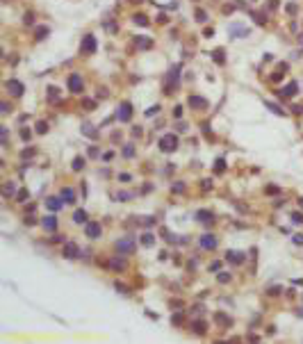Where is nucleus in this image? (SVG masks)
<instances>
[{
    "label": "nucleus",
    "instance_id": "nucleus-41",
    "mask_svg": "<svg viewBox=\"0 0 303 344\" xmlns=\"http://www.w3.org/2000/svg\"><path fill=\"white\" fill-rule=\"evenodd\" d=\"M182 189H185V185H182V182H176V185H173V191H176V194H180Z\"/></svg>",
    "mask_w": 303,
    "mask_h": 344
},
{
    "label": "nucleus",
    "instance_id": "nucleus-39",
    "mask_svg": "<svg viewBox=\"0 0 303 344\" xmlns=\"http://www.w3.org/2000/svg\"><path fill=\"white\" fill-rule=\"evenodd\" d=\"M292 240H294V244H296V246H303V235H294Z\"/></svg>",
    "mask_w": 303,
    "mask_h": 344
},
{
    "label": "nucleus",
    "instance_id": "nucleus-43",
    "mask_svg": "<svg viewBox=\"0 0 303 344\" xmlns=\"http://www.w3.org/2000/svg\"><path fill=\"white\" fill-rule=\"evenodd\" d=\"M196 18H199V21H205V18H207V16H205V11H201V9H196Z\"/></svg>",
    "mask_w": 303,
    "mask_h": 344
},
{
    "label": "nucleus",
    "instance_id": "nucleus-11",
    "mask_svg": "<svg viewBox=\"0 0 303 344\" xmlns=\"http://www.w3.org/2000/svg\"><path fill=\"white\" fill-rule=\"evenodd\" d=\"M62 201H64V198H59V196H50L48 201H46V205H48V210H50V212H57V210H59V207L64 205Z\"/></svg>",
    "mask_w": 303,
    "mask_h": 344
},
{
    "label": "nucleus",
    "instance_id": "nucleus-33",
    "mask_svg": "<svg viewBox=\"0 0 303 344\" xmlns=\"http://www.w3.org/2000/svg\"><path fill=\"white\" fill-rule=\"evenodd\" d=\"M223 169H226V162H223V160H217V162H214V171H217V173H221Z\"/></svg>",
    "mask_w": 303,
    "mask_h": 344
},
{
    "label": "nucleus",
    "instance_id": "nucleus-50",
    "mask_svg": "<svg viewBox=\"0 0 303 344\" xmlns=\"http://www.w3.org/2000/svg\"><path fill=\"white\" fill-rule=\"evenodd\" d=\"M119 180H121V182H128V180H130V176H128V173H121Z\"/></svg>",
    "mask_w": 303,
    "mask_h": 344
},
{
    "label": "nucleus",
    "instance_id": "nucleus-46",
    "mask_svg": "<svg viewBox=\"0 0 303 344\" xmlns=\"http://www.w3.org/2000/svg\"><path fill=\"white\" fill-rule=\"evenodd\" d=\"M116 198H119V201H128V198H130V194H125V191H121V194H116Z\"/></svg>",
    "mask_w": 303,
    "mask_h": 344
},
{
    "label": "nucleus",
    "instance_id": "nucleus-49",
    "mask_svg": "<svg viewBox=\"0 0 303 344\" xmlns=\"http://www.w3.org/2000/svg\"><path fill=\"white\" fill-rule=\"evenodd\" d=\"M278 292H280V287H278V285H276V287H271V289H269V294H271V296H278Z\"/></svg>",
    "mask_w": 303,
    "mask_h": 344
},
{
    "label": "nucleus",
    "instance_id": "nucleus-22",
    "mask_svg": "<svg viewBox=\"0 0 303 344\" xmlns=\"http://www.w3.org/2000/svg\"><path fill=\"white\" fill-rule=\"evenodd\" d=\"M62 198L66 203H75V194H73V189H62Z\"/></svg>",
    "mask_w": 303,
    "mask_h": 344
},
{
    "label": "nucleus",
    "instance_id": "nucleus-17",
    "mask_svg": "<svg viewBox=\"0 0 303 344\" xmlns=\"http://www.w3.org/2000/svg\"><path fill=\"white\" fill-rule=\"evenodd\" d=\"M41 226L46 230H55L57 228V217H52V214H48V217H46L43 221H41Z\"/></svg>",
    "mask_w": 303,
    "mask_h": 344
},
{
    "label": "nucleus",
    "instance_id": "nucleus-40",
    "mask_svg": "<svg viewBox=\"0 0 303 344\" xmlns=\"http://www.w3.org/2000/svg\"><path fill=\"white\" fill-rule=\"evenodd\" d=\"M27 198V191L25 189H21V194H16V201H25Z\"/></svg>",
    "mask_w": 303,
    "mask_h": 344
},
{
    "label": "nucleus",
    "instance_id": "nucleus-38",
    "mask_svg": "<svg viewBox=\"0 0 303 344\" xmlns=\"http://www.w3.org/2000/svg\"><path fill=\"white\" fill-rule=\"evenodd\" d=\"M157 112H160V107H157V105H153V107H148V109H146L144 114H146V116H155Z\"/></svg>",
    "mask_w": 303,
    "mask_h": 344
},
{
    "label": "nucleus",
    "instance_id": "nucleus-9",
    "mask_svg": "<svg viewBox=\"0 0 303 344\" xmlns=\"http://www.w3.org/2000/svg\"><path fill=\"white\" fill-rule=\"evenodd\" d=\"M80 255V248L75 246L73 242H68L66 246H64V258H68V260H73V258H78Z\"/></svg>",
    "mask_w": 303,
    "mask_h": 344
},
{
    "label": "nucleus",
    "instance_id": "nucleus-6",
    "mask_svg": "<svg viewBox=\"0 0 303 344\" xmlns=\"http://www.w3.org/2000/svg\"><path fill=\"white\" fill-rule=\"evenodd\" d=\"M130 116H132V105L130 103H121L116 119H119V121H130Z\"/></svg>",
    "mask_w": 303,
    "mask_h": 344
},
{
    "label": "nucleus",
    "instance_id": "nucleus-2",
    "mask_svg": "<svg viewBox=\"0 0 303 344\" xmlns=\"http://www.w3.org/2000/svg\"><path fill=\"white\" fill-rule=\"evenodd\" d=\"M160 148L164 150V153H173V150L178 148V137L176 135H164L160 139Z\"/></svg>",
    "mask_w": 303,
    "mask_h": 344
},
{
    "label": "nucleus",
    "instance_id": "nucleus-34",
    "mask_svg": "<svg viewBox=\"0 0 303 344\" xmlns=\"http://www.w3.org/2000/svg\"><path fill=\"white\" fill-rule=\"evenodd\" d=\"M123 155H125V157H132V155H135V148H132V144L123 146Z\"/></svg>",
    "mask_w": 303,
    "mask_h": 344
},
{
    "label": "nucleus",
    "instance_id": "nucleus-28",
    "mask_svg": "<svg viewBox=\"0 0 303 344\" xmlns=\"http://www.w3.org/2000/svg\"><path fill=\"white\" fill-rule=\"evenodd\" d=\"M34 155H37V150H34V148H25V150L21 153L23 160H30V157H34Z\"/></svg>",
    "mask_w": 303,
    "mask_h": 344
},
{
    "label": "nucleus",
    "instance_id": "nucleus-31",
    "mask_svg": "<svg viewBox=\"0 0 303 344\" xmlns=\"http://www.w3.org/2000/svg\"><path fill=\"white\" fill-rule=\"evenodd\" d=\"M292 223H296V226L303 223V214H301V212H294V214H292Z\"/></svg>",
    "mask_w": 303,
    "mask_h": 344
},
{
    "label": "nucleus",
    "instance_id": "nucleus-47",
    "mask_svg": "<svg viewBox=\"0 0 303 344\" xmlns=\"http://www.w3.org/2000/svg\"><path fill=\"white\" fill-rule=\"evenodd\" d=\"M217 269H221V262H212V264H210V271H217Z\"/></svg>",
    "mask_w": 303,
    "mask_h": 344
},
{
    "label": "nucleus",
    "instance_id": "nucleus-53",
    "mask_svg": "<svg viewBox=\"0 0 303 344\" xmlns=\"http://www.w3.org/2000/svg\"><path fill=\"white\" fill-rule=\"evenodd\" d=\"M267 194H278V187H267Z\"/></svg>",
    "mask_w": 303,
    "mask_h": 344
},
{
    "label": "nucleus",
    "instance_id": "nucleus-23",
    "mask_svg": "<svg viewBox=\"0 0 303 344\" xmlns=\"http://www.w3.org/2000/svg\"><path fill=\"white\" fill-rule=\"evenodd\" d=\"M139 240H141V244L144 246H153V242H155V237L150 235V232H144L141 237H139Z\"/></svg>",
    "mask_w": 303,
    "mask_h": 344
},
{
    "label": "nucleus",
    "instance_id": "nucleus-36",
    "mask_svg": "<svg viewBox=\"0 0 303 344\" xmlns=\"http://www.w3.org/2000/svg\"><path fill=\"white\" fill-rule=\"evenodd\" d=\"M135 23H137V25H146L148 18H146V16H141V14H137V16H135Z\"/></svg>",
    "mask_w": 303,
    "mask_h": 344
},
{
    "label": "nucleus",
    "instance_id": "nucleus-54",
    "mask_svg": "<svg viewBox=\"0 0 303 344\" xmlns=\"http://www.w3.org/2000/svg\"><path fill=\"white\" fill-rule=\"evenodd\" d=\"M301 207H303V198H301Z\"/></svg>",
    "mask_w": 303,
    "mask_h": 344
},
{
    "label": "nucleus",
    "instance_id": "nucleus-16",
    "mask_svg": "<svg viewBox=\"0 0 303 344\" xmlns=\"http://www.w3.org/2000/svg\"><path fill=\"white\" fill-rule=\"evenodd\" d=\"M230 37H246L248 34V27H242V25H230L228 27Z\"/></svg>",
    "mask_w": 303,
    "mask_h": 344
},
{
    "label": "nucleus",
    "instance_id": "nucleus-51",
    "mask_svg": "<svg viewBox=\"0 0 303 344\" xmlns=\"http://www.w3.org/2000/svg\"><path fill=\"white\" fill-rule=\"evenodd\" d=\"M280 78H283L280 73H273V75H271V80H273V82H280Z\"/></svg>",
    "mask_w": 303,
    "mask_h": 344
},
{
    "label": "nucleus",
    "instance_id": "nucleus-44",
    "mask_svg": "<svg viewBox=\"0 0 303 344\" xmlns=\"http://www.w3.org/2000/svg\"><path fill=\"white\" fill-rule=\"evenodd\" d=\"M32 18H34V14H32V11H27V14H25V21H23V23H27V25H30Z\"/></svg>",
    "mask_w": 303,
    "mask_h": 344
},
{
    "label": "nucleus",
    "instance_id": "nucleus-12",
    "mask_svg": "<svg viewBox=\"0 0 303 344\" xmlns=\"http://www.w3.org/2000/svg\"><path fill=\"white\" fill-rule=\"evenodd\" d=\"M278 94H280V96H287V98H294L296 94H299V84H296V82H289L283 91H278Z\"/></svg>",
    "mask_w": 303,
    "mask_h": 344
},
{
    "label": "nucleus",
    "instance_id": "nucleus-48",
    "mask_svg": "<svg viewBox=\"0 0 303 344\" xmlns=\"http://www.w3.org/2000/svg\"><path fill=\"white\" fill-rule=\"evenodd\" d=\"M21 137H23V139H25V141H27V139L32 137V132H30V130H23V132H21Z\"/></svg>",
    "mask_w": 303,
    "mask_h": 344
},
{
    "label": "nucleus",
    "instance_id": "nucleus-3",
    "mask_svg": "<svg viewBox=\"0 0 303 344\" xmlns=\"http://www.w3.org/2000/svg\"><path fill=\"white\" fill-rule=\"evenodd\" d=\"M5 89L9 91V96L21 98L23 91H25V87H23V82H18V80H7V82H5Z\"/></svg>",
    "mask_w": 303,
    "mask_h": 344
},
{
    "label": "nucleus",
    "instance_id": "nucleus-10",
    "mask_svg": "<svg viewBox=\"0 0 303 344\" xmlns=\"http://www.w3.org/2000/svg\"><path fill=\"white\" fill-rule=\"evenodd\" d=\"M189 107H194V109H203V107H207V100L205 98H201V96H189Z\"/></svg>",
    "mask_w": 303,
    "mask_h": 344
},
{
    "label": "nucleus",
    "instance_id": "nucleus-30",
    "mask_svg": "<svg viewBox=\"0 0 303 344\" xmlns=\"http://www.w3.org/2000/svg\"><path fill=\"white\" fill-rule=\"evenodd\" d=\"M217 324H223V326H230V317H226V314H217Z\"/></svg>",
    "mask_w": 303,
    "mask_h": 344
},
{
    "label": "nucleus",
    "instance_id": "nucleus-5",
    "mask_svg": "<svg viewBox=\"0 0 303 344\" xmlns=\"http://www.w3.org/2000/svg\"><path fill=\"white\" fill-rule=\"evenodd\" d=\"M199 244H201V248H205V251H212V248H217V237L214 235H201V240H199Z\"/></svg>",
    "mask_w": 303,
    "mask_h": 344
},
{
    "label": "nucleus",
    "instance_id": "nucleus-29",
    "mask_svg": "<svg viewBox=\"0 0 303 344\" xmlns=\"http://www.w3.org/2000/svg\"><path fill=\"white\" fill-rule=\"evenodd\" d=\"M194 333L203 335V333H205V324H203V321H196V324H194Z\"/></svg>",
    "mask_w": 303,
    "mask_h": 344
},
{
    "label": "nucleus",
    "instance_id": "nucleus-15",
    "mask_svg": "<svg viewBox=\"0 0 303 344\" xmlns=\"http://www.w3.org/2000/svg\"><path fill=\"white\" fill-rule=\"evenodd\" d=\"M84 232H87V237H94V240H96V237H100V226L91 221V223L84 228Z\"/></svg>",
    "mask_w": 303,
    "mask_h": 344
},
{
    "label": "nucleus",
    "instance_id": "nucleus-4",
    "mask_svg": "<svg viewBox=\"0 0 303 344\" xmlns=\"http://www.w3.org/2000/svg\"><path fill=\"white\" fill-rule=\"evenodd\" d=\"M98 43H96V37L94 34H87V37L82 39V48H80V52L82 55H91V52H96Z\"/></svg>",
    "mask_w": 303,
    "mask_h": 344
},
{
    "label": "nucleus",
    "instance_id": "nucleus-13",
    "mask_svg": "<svg viewBox=\"0 0 303 344\" xmlns=\"http://www.w3.org/2000/svg\"><path fill=\"white\" fill-rule=\"evenodd\" d=\"M226 258H228L232 264H242V262H244V253H242V251H228Z\"/></svg>",
    "mask_w": 303,
    "mask_h": 344
},
{
    "label": "nucleus",
    "instance_id": "nucleus-27",
    "mask_svg": "<svg viewBox=\"0 0 303 344\" xmlns=\"http://www.w3.org/2000/svg\"><path fill=\"white\" fill-rule=\"evenodd\" d=\"M37 132H39V135H46V132H48V123H46V121H39V123H37Z\"/></svg>",
    "mask_w": 303,
    "mask_h": 344
},
{
    "label": "nucleus",
    "instance_id": "nucleus-19",
    "mask_svg": "<svg viewBox=\"0 0 303 344\" xmlns=\"http://www.w3.org/2000/svg\"><path fill=\"white\" fill-rule=\"evenodd\" d=\"M48 100L52 103H59V89H57V87H48Z\"/></svg>",
    "mask_w": 303,
    "mask_h": 344
},
{
    "label": "nucleus",
    "instance_id": "nucleus-52",
    "mask_svg": "<svg viewBox=\"0 0 303 344\" xmlns=\"http://www.w3.org/2000/svg\"><path fill=\"white\" fill-rule=\"evenodd\" d=\"M84 107H87V109H89V107H96V103H94V100H84Z\"/></svg>",
    "mask_w": 303,
    "mask_h": 344
},
{
    "label": "nucleus",
    "instance_id": "nucleus-14",
    "mask_svg": "<svg viewBox=\"0 0 303 344\" xmlns=\"http://www.w3.org/2000/svg\"><path fill=\"white\" fill-rule=\"evenodd\" d=\"M116 248H119L121 253H132V251H135V244H132L130 240H121V242H116Z\"/></svg>",
    "mask_w": 303,
    "mask_h": 344
},
{
    "label": "nucleus",
    "instance_id": "nucleus-20",
    "mask_svg": "<svg viewBox=\"0 0 303 344\" xmlns=\"http://www.w3.org/2000/svg\"><path fill=\"white\" fill-rule=\"evenodd\" d=\"M264 105L271 109L273 114H280V116H283V114H287V112H283V107H280V105H276V103H271V100H264Z\"/></svg>",
    "mask_w": 303,
    "mask_h": 344
},
{
    "label": "nucleus",
    "instance_id": "nucleus-21",
    "mask_svg": "<svg viewBox=\"0 0 303 344\" xmlns=\"http://www.w3.org/2000/svg\"><path fill=\"white\" fill-rule=\"evenodd\" d=\"M137 48H150V46H153V41H150V39H146V37H137Z\"/></svg>",
    "mask_w": 303,
    "mask_h": 344
},
{
    "label": "nucleus",
    "instance_id": "nucleus-25",
    "mask_svg": "<svg viewBox=\"0 0 303 344\" xmlns=\"http://www.w3.org/2000/svg\"><path fill=\"white\" fill-rule=\"evenodd\" d=\"M82 132H84L87 137H96V128H94V125H89V123H84V125H82Z\"/></svg>",
    "mask_w": 303,
    "mask_h": 344
},
{
    "label": "nucleus",
    "instance_id": "nucleus-35",
    "mask_svg": "<svg viewBox=\"0 0 303 344\" xmlns=\"http://www.w3.org/2000/svg\"><path fill=\"white\" fill-rule=\"evenodd\" d=\"M46 34H48V27H37V34H34V37H37V39H43Z\"/></svg>",
    "mask_w": 303,
    "mask_h": 344
},
{
    "label": "nucleus",
    "instance_id": "nucleus-26",
    "mask_svg": "<svg viewBox=\"0 0 303 344\" xmlns=\"http://www.w3.org/2000/svg\"><path fill=\"white\" fill-rule=\"evenodd\" d=\"M82 166H84V160L82 157H75L73 160V171H82Z\"/></svg>",
    "mask_w": 303,
    "mask_h": 344
},
{
    "label": "nucleus",
    "instance_id": "nucleus-1",
    "mask_svg": "<svg viewBox=\"0 0 303 344\" xmlns=\"http://www.w3.org/2000/svg\"><path fill=\"white\" fill-rule=\"evenodd\" d=\"M178 73H180V66H173L171 71H169V75H166V84H164V91H166V94L176 91V87H178Z\"/></svg>",
    "mask_w": 303,
    "mask_h": 344
},
{
    "label": "nucleus",
    "instance_id": "nucleus-24",
    "mask_svg": "<svg viewBox=\"0 0 303 344\" xmlns=\"http://www.w3.org/2000/svg\"><path fill=\"white\" fill-rule=\"evenodd\" d=\"M109 267H112V269H123V267H125V258H116V260H112V262H109Z\"/></svg>",
    "mask_w": 303,
    "mask_h": 344
},
{
    "label": "nucleus",
    "instance_id": "nucleus-8",
    "mask_svg": "<svg viewBox=\"0 0 303 344\" xmlns=\"http://www.w3.org/2000/svg\"><path fill=\"white\" fill-rule=\"evenodd\" d=\"M196 219H199L201 223H205V226H212V223H214V214L207 212V210H199V212H196Z\"/></svg>",
    "mask_w": 303,
    "mask_h": 344
},
{
    "label": "nucleus",
    "instance_id": "nucleus-37",
    "mask_svg": "<svg viewBox=\"0 0 303 344\" xmlns=\"http://www.w3.org/2000/svg\"><path fill=\"white\" fill-rule=\"evenodd\" d=\"M2 194H5V196H11V194H14V185L7 182V185H5V189H2Z\"/></svg>",
    "mask_w": 303,
    "mask_h": 344
},
{
    "label": "nucleus",
    "instance_id": "nucleus-42",
    "mask_svg": "<svg viewBox=\"0 0 303 344\" xmlns=\"http://www.w3.org/2000/svg\"><path fill=\"white\" fill-rule=\"evenodd\" d=\"M219 281L221 283H228L230 281V273H219Z\"/></svg>",
    "mask_w": 303,
    "mask_h": 344
},
{
    "label": "nucleus",
    "instance_id": "nucleus-18",
    "mask_svg": "<svg viewBox=\"0 0 303 344\" xmlns=\"http://www.w3.org/2000/svg\"><path fill=\"white\" fill-rule=\"evenodd\" d=\"M73 221H75V223H87V212H84V210H75V212H73Z\"/></svg>",
    "mask_w": 303,
    "mask_h": 344
},
{
    "label": "nucleus",
    "instance_id": "nucleus-45",
    "mask_svg": "<svg viewBox=\"0 0 303 344\" xmlns=\"http://www.w3.org/2000/svg\"><path fill=\"white\" fill-rule=\"evenodd\" d=\"M173 116H176V119H180V116H182V107H180V105L173 109Z\"/></svg>",
    "mask_w": 303,
    "mask_h": 344
},
{
    "label": "nucleus",
    "instance_id": "nucleus-7",
    "mask_svg": "<svg viewBox=\"0 0 303 344\" xmlns=\"http://www.w3.org/2000/svg\"><path fill=\"white\" fill-rule=\"evenodd\" d=\"M68 89H71L73 94H80V91H82V78L73 73L71 78H68Z\"/></svg>",
    "mask_w": 303,
    "mask_h": 344
},
{
    "label": "nucleus",
    "instance_id": "nucleus-32",
    "mask_svg": "<svg viewBox=\"0 0 303 344\" xmlns=\"http://www.w3.org/2000/svg\"><path fill=\"white\" fill-rule=\"evenodd\" d=\"M212 55H214V62H219V64H223V50H221V48H219V50H214V52H212Z\"/></svg>",
    "mask_w": 303,
    "mask_h": 344
}]
</instances>
